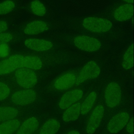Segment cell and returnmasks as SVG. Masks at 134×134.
I'll list each match as a JSON object with an SVG mask.
<instances>
[{"label": "cell", "instance_id": "e0dca14e", "mask_svg": "<svg viewBox=\"0 0 134 134\" xmlns=\"http://www.w3.org/2000/svg\"><path fill=\"white\" fill-rule=\"evenodd\" d=\"M60 124L57 120L50 119L39 127L33 134H55L60 130Z\"/></svg>", "mask_w": 134, "mask_h": 134}, {"label": "cell", "instance_id": "83f0119b", "mask_svg": "<svg viewBox=\"0 0 134 134\" xmlns=\"http://www.w3.org/2000/svg\"><path fill=\"white\" fill-rule=\"evenodd\" d=\"M8 29V23L4 20H0V34L6 32Z\"/></svg>", "mask_w": 134, "mask_h": 134}, {"label": "cell", "instance_id": "8fae6325", "mask_svg": "<svg viewBox=\"0 0 134 134\" xmlns=\"http://www.w3.org/2000/svg\"><path fill=\"white\" fill-rule=\"evenodd\" d=\"M83 96V91L80 89H75L68 91L63 95L59 103L61 109H65L80 100Z\"/></svg>", "mask_w": 134, "mask_h": 134}, {"label": "cell", "instance_id": "484cf974", "mask_svg": "<svg viewBox=\"0 0 134 134\" xmlns=\"http://www.w3.org/2000/svg\"><path fill=\"white\" fill-rule=\"evenodd\" d=\"M10 51L8 43L0 44V59H4L9 57Z\"/></svg>", "mask_w": 134, "mask_h": 134}, {"label": "cell", "instance_id": "7402d4cb", "mask_svg": "<svg viewBox=\"0 0 134 134\" xmlns=\"http://www.w3.org/2000/svg\"><path fill=\"white\" fill-rule=\"evenodd\" d=\"M134 46L132 44L127 49L123 59L122 65L124 68L129 69L133 66L134 64Z\"/></svg>", "mask_w": 134, "mask_h": 134}, {"label": "cell", "instance_id": "2e32d148", "mask_svg": "<svg viewBox=\"0 0 134 134\" xmlns=\"http://www.w3.org/2000/svg\"><path fill=\"white\" fill-rule=\"evenodd\" d=\"M133 13V5L131 4L127 3L118 7L113 13V16L118 21H126L131 19Z\"/></svg>", "mask_w": 134, "mask_h": 134}, {"label": "cell", "instance_id": "277c9868", "mask_svg": "<svg viewBox=\"0 0 134 134\" xmlns=\"http://www.w3.org/2000/svg\"><path fill=\"white\" fill-rule=\"evenodd\" d=\"M83 27L87 30L93 33H105L109 31L112 27V24L110 20L104 18L89 17L83 20Z\"/></svg>", "mask_w": 134, "mask_h": 134}, {"label": "cell", "instance_id": "6da1fadb", "mask_svg": "<svg viewBox=\"0 0 134 134\" xmlns=\"http://www.w3.org/2000/svg\"><path fill=\"white\" fill-rule=\"evenodd\" d=\"M43 65L44 63L41 57L36 53H15L0 60V76L9 75L22 67L38 71Z\"/></svg>", "mask_w": 134, "mask_h": 134}, {"label": "cell", "instance_id": "f546056e", "mask_svg": "<svg viewBox=\"0 0 134 134\" xmlns=\"http://www.w3.org/2000/svg\"><path fill=\"white\" fill-rule=\"evenodd\" d=\"M125 2H127L130 4H133V0H123Z\"/></svg>", "mask_w": 134, "mask_h": 134}, {"label": "cell", "instance_id": "ba28073f", "mask_svg": "<svg viewBox=\"0 0 134 134\" xmlns=\"http://www.w3.org/2000/svg\"><path fill=\"white\" fill-rule=\"evenodd\" d=\"M75 45L79 49L87 52H94L100 49L101 43L97 38L86 35H79L74 40Z\"/></svg>", "mask_w": 134, "mask_h": 134}, {"label": "cell", "instance_id": "f1b7e54d", "mask_svg": "<svg viewBox=\"0 0 134 134\" xmlns=\"http://www.w3.org/2000/svg\"><path fill=\"white\" fill-rule=\"evenodd\" d=\"M67 134H80V133L77 131L72 130L68 132Z\"/></svg>", "mask_w": 134, "mask_h": 134}, {"label": "cell", "instance_id": "9a60e30c", "mask_svg": "<svg viewBox=\"0 0 134 134\" xmlns=\"http://www.w3.org/2000/svg\"><path fill=\"white\" fill-rule=\"evenodd\" d=\"M49 29L47 23L42 20H35L30 22L23 28V32L28 35H35L43 33Z\"/></svg>", "mask_w": 134, "mask_h": 134}, {"label": "cell", "instance_id": "5bb4252c", "mask_svg": "<svg viewBox=\"0 0 134 134\" xmlns=\"http://www.w3.org/2000/svg\"><path fill=\"white\" fill-rule=\"evenodd\" d=\"M24 43L28 48L37 52L49 51L52 48L53 46L50 41L39 38H28L25 40Z\"/></svg>", "mask_w": 134, "mask_h": 134}, {"label": "cell", "instance_id": "d4e9b609", "mask_svg": "<svg viewBox=\"0 0 134 134\" xmlns=\"http://www.w3.org/2000/svg\"><path fill=\"white\" fill-rule=\"evenodd\" d=\"M17 39L15 35L10 32L0 34V44L9 43L15 41Z\"/></svg>", "mask_w": 134, "mask_h": 134}, {"label": "cell", "instance_id": "3957f363", "mask_svg": "<svg viewBox=\"0 0 134 134\" xmlns=\"http://www.w3.org/2000/svg\"><path fill=\"white\" fill-rule=\"evenodd\" d=\"M38 98L37 92L32 88L19 89L13 92L4 102L23 108L34 103Z\"/></svg>", "mask_w": 134, "mask_h": 134}, {"label": "cell", "instance_id": "cb8c5ba5", "mask_svg": "<svg viewBox=\"0 0 134 134\" xmlns=\"http://www.w3.org/2000/svg\"><path fill=\"white\" fill-rule=\"evenodd\" d=\"M16 4L13 0H5L0 3V15L11 12L15 9Z\"/></svg>", "mask_w": 134, "mask_h": 134}, {"label": "cell", "instance_id": "4dcf8cb0", "mask_svg": "<svg viewBox=\"0 0 134 134\" xmlns=\"http://www.w3.org/2000/svg\"><path fill=\"white\" fill-rule=\"evenodd\" d=\"M130 134H133V133H130Z\"/></svg>", "mask_w": 134, "mask_h": 134}, {"label": "cell", "instance_id": "ffe728a7", "mask_svg": "<svg viewBox=\"0 0 134 134\" xmlns=\"http://www.w3.org/2000/svg\"><path fill=\"white\" fill-rule=\"evenodd\" d=\"M65 109L62 116L63 120L65 122L75 121L81 114V104L75 103Z\"/></svg>", "mask_w": 134, "mask_h": 134}, {"label": "cell", "instance_id": "d6986e66", "mask_svg": "<svg viewBox=\"0 0 134 134\" xmlns=\"http://www.w3.org/2000/svg\"><path fill=\"white\" fill-rule=\"evenodd\" d=\"M17 90L19 89L9 80L0 79V102H4Z\"/></svg>", "mask_w": 134, "mask_h": 134}, {"label": "cell", "instance_id": "5b68a950", "mask_svg": "<svg viewBox=\"0 0 134 134\" xmlns=\"http://www.w3.org/2000/svg\"><path fill=\"white\" fill-rule=\"evenodd\" d=\"M122 96V91L119 85L115 82L110 83L105 91L106 105L110 108H116L121 102Z\"/></svg>", "mask_w": 134, "mask_h": 134}, {"label": "cell", "instance_id": "8992f818", "mask_svg": "<svg viewBox=\"0 0 134 134\" xmlns=\"http://www.w3.org/2000/svg\"><path fill=\"white\" fill-rule=\"evenodd\" d=\"M23 113V107L4 102L0 105V122L21 118Z\"/></svg>", "mask_w": 134, "mask_h": 134}, {"label": "cell", "instance_id": "7a4b0ae2", "mask_svg": "<svg viewBox=\"0 0 134 134\" xmlns=\"http://www.w3.org/2000/svg\"><path fill=\"white\" fill-rule=\"evenodd\" d=\"M39 76L38 70L22 67L11 73L9 80L19 89H31L37 83Z\"/></svg>", "mask_w": 134, "mask_h": 134}, {"label": "cell", "instance_id": "9c48e42d", "mask_svg": "<svg viewBox=\"0 0 134 134\" xmlns=\"http://www.w3.org/2000/svg\"><path fill=\"white\" fill-rule=\"evenodd\" d=\"M104 113V108L101 104L97 105L88 117L86 125V131L88 134L95 132L102 121Z\"/></svg>", "mask_w": 134, "mask_h": 134}, {"label": "cell", "instance_id": "4316f807", "mask_svg": "<svg viewBox=\"0 0 134 134\" xmlns=\"http://www.w3.org/2000/svg\"><path fill=\"white\" fill-rule=\"evenodd\" d=\"M133 118L130 119L127 124V131L129 133H133Z\"/></svg>", "mask_w": 134, "mask_h": 134}, {"label": "cell", "instance_id": "30bf717a", "mask_svg": "<svg viewBox=\"0 0 134 134\" xmlns=\"http://www.w3.org/2000/svg\"><path fill=\"white\" fill-rule=\"evenodd\" d=\"M130 119V115L126 112L116 114L109 122L107 126L108 131L111 133H118L126 126Z\"/></svg>", "mask_w": 134, "mask_h": 134}, {"label": "cell", "instance_id": "52a82bcc", "mask_svg": "<svg viewBox=\"0 0 134 134\" xmlns=\"http://www.w3.org/2000/svg\"><path fill=\"white\" fill-rule=\"evenodd\" d=\"M100 73V69L97 64L93 61L87 63L82 69L76 78L75 85L78 86L88 80L95 79Z\"/></svg>", "mask_w": 134, "mask_h": 134}, {"label": "cell", "instance_id": "7c38bea8", "mask_svg": "<svg viewBox=\"0 0 134 134\" xmlns=\"http://www.w3.org/2000/svg\"><path fill=\"white\" fill-rule=\"evenodd\" d=\"M76 78V76L73 73H66L56 79L52 87L56 90H66L75 84Z\"/></svg>", "mask_w": 134, "mask_h": 134}, {"label": "cell", "instance_id": "ac0fdd59", "mask_svg": "<svg viewBox=\"0 0 134 134\" xmlns=\"http://www.w3.org/2000/svg\"><path fill=\"white\" fill-rule=\"evenodd\" d=\"M25 118H19L0 122V134H13L15 133Z\"/></svg>", "mask_w": 134, "mask_h": 134}, {"label": "cell", "instance_id": "4fadbf2b", "mask_svg": "<svg viewBox=\"0 0 134 134\" xmlns=\"http://www.w3.org/2000/svg\"><path fill=\"white\" fill-rule=\"evenodd\" d=\"M39 120L36 116L26 117L13 134H33L39 126Z\"/></svg>", "mask_w": 134, "mask_h": 134}, {"label": "cell", "instance_id": "603a6c76", "mask_svg": "<svg viewBox=\"0 0 134 134\" xmlns=\"http://www.w3.org/2000/svg\"><path fill=\"white\" fill-rule=\"evenodd\" d=\"M31 12L35 15L42 16L46 13V8L43 3L39 0L32 1L29 6Z\"/></svg>", "mask_w": 134, "mask_h": 134}, {"label": "cell", "instance_id": "44dd1931", "mask_svg": "<svg viewBox=\"0 0 134 134\" xmlns=\"http://www.w3.org/2000/svg\"><path fill=\"white\" fill-rule=\"evenodd\" d=\"M97 98V94L94 91L91 92L81 104V114L86 115L92 109Z\"/></svg>", "mask_w": 134, "mask_h": 134}]
</instances>
